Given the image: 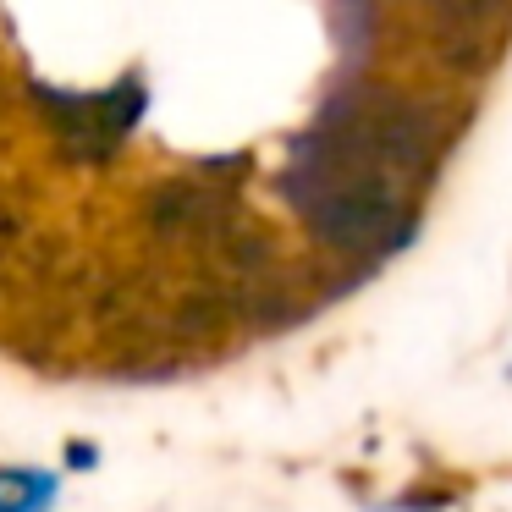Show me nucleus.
<instances>
[{"label":"nucleus","mask_w":512,"mask_h":512,"mask_svg":"<svg viewBox=\"0 0 512 512\" xmlns=\"http://www.w3.org/2000/svg\"><path fill=\"white\" fill-rule=\"evenodd\" d=\"M155 221L177 237H204L226 221V199L204 182H171L155 193Z\"/></svg>","instance_id":"4"},{"label":"nucleus","mask_w":512,"mask_h":512,"mask_svg":"<svg viewBox=\"0 0 512 512\" xmlns=\"http://www.w3.org/2000/svg\"><path fill=\"white\" fill-rule=\"evenodd\" d=\"M281 188H287L292 210L347 259H380L402 248L413 232V188L358 166L353 155L331 149L320 133L298 138Z\"/></svg>","instance_id":"1"},{"label":"nucleus","mask_w":512,"mask_h":512,"mask_svg":"<svg viewBox=\"0 0 512 512\" xmlns=\"http://www.w3.org/2000/svg\"><path fill=\"white\" fill-rule=\"evenodd\" d=\"M50 116H56V138L72 160H105L127 133H133L138 111H144V89L138 83H116L111 94H45Z\"/></svg>","instance_id":"3"},{"label":"nucleus","mask_w":512,"mask_h":512,"mask_svg":"<svg viewBox=\"0 0 512 512\" xmlns=\"http://www.w3.org/2000/svg\"><path fill=\"white\" fill-rule=\"evenodd\" d=\"M314 133L325 144H336L342 155L397 177L402 188H424L435 160H441V144H446V127H441L435 105L413 100V94H397V89H375V83L336 89L320 105Z\"/></svg>","instance_id":"2"}]
</instances>
